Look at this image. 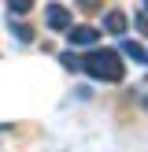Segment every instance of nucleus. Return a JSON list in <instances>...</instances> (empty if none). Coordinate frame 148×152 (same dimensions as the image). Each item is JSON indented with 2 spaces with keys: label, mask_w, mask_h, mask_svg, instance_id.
I'll list each match as a JSON object with an SVG mask.
<instances>
[{
  "label": "nucleus",
  "mask_w": 148,
  "mask_h": 152,
  "mask_svg": "<svg viewBox=\"0 0 148 152\" xmlns=\"http://www.w3.org/2000/svg\"><path fill=\"white\" fill-rule=\"evenodd\" d=\"M81 71H85L89 78H96V82H122V78H126L122 56H118V52H111V48L89 52V56L81 59Z\"/></svg>",
  "instance_id": "obj_1"
},
{
  "label": "nucleus",
  "mask_w": 148,
  "mask_h": 152,
  "mask_svg": "<svg viewBox=\"0 0 148 152\" xmlns=\"http://www.w3.org/2000/svg\"><path fill=\"white\" fill-rule=\"evenodd\" d=\"M44 22H48V30H56V34H63V30L74 26L67 4H44Z\"/></svg>",
  "instance_id": "obj_2"
},
{
  "label": "nucleus",
  "mask_w": 148,
  "mask_h": 152,
  "mask_svg": "<svg viewBox=\"0 0 148 152\" xmlns=\"http://www.w3.org/2000/svg\"><path fill=\"white\" fill-rule=\"evenodd\" d=\"M67 37H70L74 48H85V45H93L96 37H100V30H93V26H70V34H67Z\"/></svg>",
  "instance_id": "obj_3"
},
{
  "label": "nucleus",
  "mask_w": 148,
  "mask_h": 152,
  "mask_svg": "<svg viewBox=\"0 0 148 152\" xmlns=\"http://www.w3.org/2000/svg\"><path fill=\"white\" fill-rule=\"evenodd\" d=\"M126 26H130V19H126L122 11H107L104 15V30H107V34H126Z\"/></svg>",
  "instance_id": "obj_4"
},
{
  "label": "nucleus",
  "mask_w": 148,
  "mask_h": 152,
  "mask_svg": "<svg viewBox=\"0 0 148 152\" xmlns=\"http://www.w3.org/2000/svg\"><path fill=\"white\" fill-rule=\"evenodd\" d=\"M122 56H130L133 63H148V48H141L133 41H122Z\"/></svg>",
  "instance_id": "obj_5"
},
{
  "label": "nucleus",
  "mask_w": 148,
  "mask_h": 152,
  "mask_svg": "<svg viewBox=\"0 0 148 152\" xmlns=\"http://www.w3.org/2000/svg\"><path fill=\"white\" fill-rule=\"evenodd\" d=\"M7 7H11V19H22L33 11V0H7Z\"/></svg>",
  "instance_id": "obj_6"
},
{
  "label": "nucleus",
  "mask_w": 148,
  "mask_h": 152,
  "mask_svg": "<svg viewBox=\"0 0 148 152\" xmlns=\"http://www.w3.org/2000/svg\"><path fill=\"white\" fill-rule=\"evenodd\" d=\"M11 34L19 37V41H33V30H30V26H22V22H15V19H11Z\"/></svg>",
  "instance_id": "obj_7"
},
{
  "label": "nucleus",
  "mask_w": 148,
  "mask_h": 152,
  "mask_svg": "<svg viewBox=\"0 0 148 152\" xmlns=\"http://www.w3.org/2000/svg\"><path fill=\"white\" fill-rule=\"evenodd\" d=\"M59 59H63V67H67V71H81V56H78V52H63Z\"/></svg>",
  "instance_id": "obj_8"
},
{
  "label": "nucleus",
  "mask_w": 148,
  "mask_h": 152,
  "mask_svg": "<svg viewBox=\"0 0 148 152\" xmlns=\"http://www.w3.org/2000/svg\"><path fill=\"white\" fill-rule=\"evenodd\" d=\"M144 11H148V0H144Z\"/></svg>",
  "instance_id": "obj_9"
},
{
  "label": "nucleus",
  "mask_w": 148,
  "mask_h": 152,
  "mask_svg": "<svg viewBox=\"0 0 148 152\" xmlns=\"http://www.w3.org/2000/svg\"><path fill=\"white\" fill-rule=\"evenodd\" d=\"M144 104H148V100H144Z\"/></svg>",
  "instance_id": "obj_10"
}]
</instances>
